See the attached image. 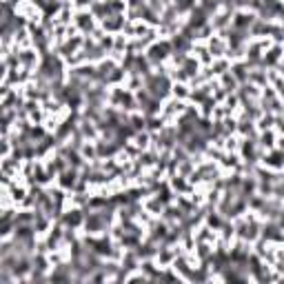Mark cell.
<instances>
[{
  "mask_svg": "<svg viewBox=\"0 0 284 284\" xmlns=\"http://www.w3.org/2000/svg\"><path fill=\"white\" fill-rule=\"evenodd\" d=\"M36 60H38V56H36L31 49H25V51L18 53V65H25V67H34Z\"/></svg>",
  "mask_w": 284,
  "mask_h": 284,
  "instance_id": "cell-8",
  "label": "cell"
},
{
  "mask_svg": "<svg viewBox=\"0 0 284 284\" xmlns=\"http://www.w3.org/2000/svg\"><path fill=\"white\" fill-rule=\"evenodd\" d=\"M262 240H275V242H282V231H280V222L278 220H269L262 226Z\"/></svg>",
  "mask_w": 284,
  "mask_h": 284,
  "instance_id": "cell-5",
  "label": "cell"
},
{
  "mask_svg": "<svg viewBox=\"0 0 284 284\" xmlns=\"http://www.w3.org/2000/svg\"><path fill=\"white\" fill-rule=\"evenodd\" d=\"M169 53H171V44H169V42L153 44V47L149 49V53H146V62H149V65H160Z\"/></svg>",
  "mask_w": 284,
  "mask_h": 284,
  "instance_id": "cell-2",
  "label": "cell"
},
{
  "mask_svg": "<svg viewBox=\"0 0 284 284\" xmlns=\"http://www.w3.org/2000/svg\"><path fill=\"white\" fill-rule=\"evenodd\" d=\"M91 13H84V11H80L78 16H75V25L80 27V29L84 31V34H89L91 31V27H93V20H91Z\"/></svg>",
  "mask_w": 284,
  "mask_h": 284,
  "instance_id": "cell-7",
  "label": "cell"
},
{
  "mask_svg": "<svg viewBox=\"0 0 284 284\" xmlns=\"http://www.w3.org/2000/svg\"><path fill=\"white\" fill-rule=\"evenodd\" d=\"M231 75L235 78V82L238 84H244L248 80V69H247V65L244 62H235L233 67H231Z\"/></svg>",
  "mask_w": 284,
  "mask_h": 284,
  "instance_id": "cell-6",
  "label": "cell"
},
{
  "mask_svg": "<svg viewBox=\"0 0 284 284\" xmlns=\"http://www.w3.org/2000/svg\"><path fill=\"white\" fill-rule=\"evenodd\" d=\"M78 180H80L78 169H73V167H67L58 173V184H60L62 189H73V186L78 184Z\"/></svg>",
  "mask_w": 284,
  "mask_h": 284,
  "instance_id": "cell-3",
  "label": "cell"
},
{
  "mask_svg": "<svg viewBox=\"0 0 284 284\" xmlns=\"http://www.w3.org/2000/svg\"><path fill=\"white\" fill-rule=\"evenodd\" d=\"M173 91H176V96H180V98H184V96H189V91H186V87L184 84H173Z\"/></svg>",
  "mask_w": 284,
  "mask_h": 284,
  "instance_id": "cell-10",
  "label": "cell"
},
{
  "mask_svg": "<svg viewBox=\"0 0 284 284\" xmlns=\"http://www.w3.org/2000/svg\"><path fill=\"white\" fill-rule=\"evenodd\" d=\"M82 224H84V231H87L89 235H96V233H102V231L109 226V222H106L98 211H93V209H87Z\"/></svg>",
  "mask_w": 284,
  "mask_h": 284,
  "instance_id": "cell-1",
  "label": "cell"
},
{
  "mask_svg": "<svg viewBox=\"0 0 284 284\" xmlns=\"http://www.w3.org/2000/svg\"><path fill=\"white\" fill-rule=\"evenodd\" d=\"M191 98H193L195 102H204L207 98H211V91H209V87H200V91L191 93Z\"/></svg>",
  "mask_w": 284,
  "mask_h": 284,
  "instance_id": "cell-9",
  "label": "cell"
},
{
  "mask_svg": "<svg viewBox=\"0 0 284 284\" xmlns=\"http://www.w3.org/2000/svg\"><path fill=\"white\" fill-rule=\"evenodd\" d=\"M84 220V213L80 211V209H73V211H67V213H60V217H58V222H60L62 226H71V229H75V226H80Z\"/></svg>",
  "mask_w": 284,
  "mask_h": 284,
  "instance_id": "cell-4",
  "label": "cell"
}]
</instances>
